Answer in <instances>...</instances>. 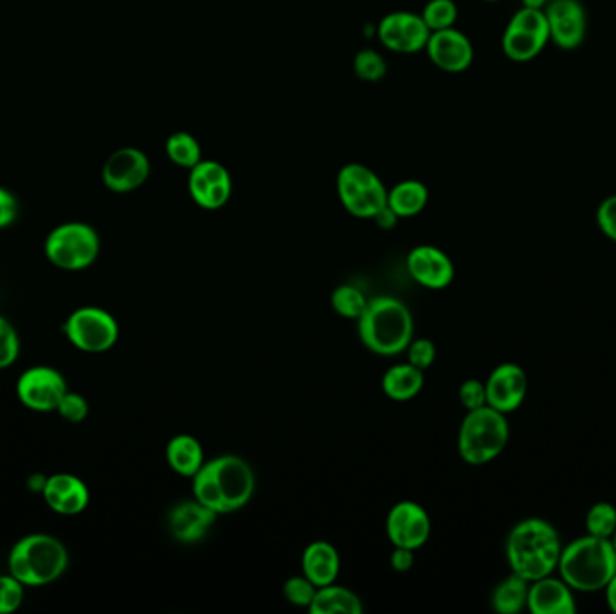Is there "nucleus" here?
<instances>
[{
	"label": "nucleus",
	"mask_w": 616,
	"mask_h": 614,
	"mask_svg": "<svg viewBox=\"0 0 616 614\" xmlns=\"http://www.w3.org/2000/svg\"><path fill=\"white\" fill-rule=\"evenodd\" d=\"M192 480L195 500L218 515L244 509L255 494V471L244 458L235 454L206 461Z\"/></svg>",
	"instance_id": "f257e3e1"
},
{
	"label": "nucleus",
	"mask_w": 616,
	"mask_h": 614,
	"mask_svg": "<svg viewBox=\"0 0 616 614\" xmlns=\"http://www.w3.org/2000/svg\"><path fill=\"white\" fill-rule=\"evenodd\" d=\"M563 552L561 535L546 519L530 518L515 524L506 538V561L512 573L534 582L557 572Z\"/></svg>",
	"instance_id": "f03ea898"
},
{
	"label": "nucleus",
	"mask_w": 616,
	"mask_h": 614,
	"mask_svg": "<svg viewBox=\"0 0 616 614\" xmlns=\"http://www.w3.org/2000/svg\"><path fill=\"white\" fill-rule=\"evenodd\" d=\"M558 575L573 591L597 593L606 590L616 573V552L612 539L593 538L586 533L563 546Z\"/></svg>",
	"instance_id": "7ed1b4c3"
},
{
	"label": "nucleus",
	"mask_w": 616,
	"mask_h": 614,
	"mask_svg": "<svg viewBox=\"0 0 616 614\" xmlns=\"http://www.w3.org/2000/svg\"><path fill=\"white\" fill-rule=\"evenodd\" d=\"M357 321L362 345L377 356H399L413 341L411 310L391 296L370 299L367 310Z\"/></svg>",
	"instance_id": "20e7f679"
},
{
	"label": "nucleus",
	"mask_w": 616,
	"mask_h": 614,
	"mask_svg": "<svg viewBox=\"0 0 616 614\" xmlns=\"http://www.w3.org/2000/svg\"><path fill=\"white\" fill-rule=\"evenodd\" d=\"M8 566L24 586H48L68 570L69 553L53 535L33 533L13 546Z\"/></svg>",
	"instance_id": "39448f33"
},
{
	"label": "nucleus",
	"mask_w": 616,
	"mask_h": 614,
	"mask_svg": "<svg viewBox=\"0 0 616 614\" xmlns=\"http://www.w3.org/2000/svg\"><path fill=\"white\" fill-rule=\"evenodd\" d=\"M511 428L505 413L491 406L468 411L458 432V451L469 465H485L505 451Z\"/></svg>",
	"instance_id": "423d86ee"
},
{
	"label": "nucleus",
	"mask_w": 616,
	"mask_h": 614,
	"mask_svg": "<svg viewBox=\"0 0 616 614\" xmlns=\"http://www.w3.org/2000/svg\"><path fill=\"white\" fill-rule=\"evenodd\" d=\"M100 236L83 222H69L51 231L44 249L49 262L62 270L89 269L100 256Z\"/></svg>",
	"instance_id": "0eeeda50"
},
{
	"label": "nucleus",
	"mask_w": 616,
	"mask_h": 614,
	"mask_svg": "<svg viewBox=\"0 0 616 614\" xmlns=\"http://www.w3.org/2000/svg\"><path fill=\"white\" fill-rule=\"evenodd\" d=\"M63 331L71 345L88 354L111 350L120 337V327L114 316L97 307L74 310L63 325Z\"/></svg>",
	"instance_id": "6e6552de"
},
{
	"label": "nucleus",
	"mask_w": 616,
	"mask_h": 614,
	"mask_svg": "<svg viewBox=\"0 0 616 614\" xmlns=\"http://www.w3.org/2000/svg\"><path fill=\"white\" fill-rule=\"evenodd\" d=\"M68 382L63 375L49 366H34L20 375L17 395L25 408L49 413L57 411L63 397L68 393Z\"/></svg>",
	"instance_id": "1a4fd4ad"
},
{
	"label": "nucleus",
	"mask_w": 616,
	"mask_h": 614,
	"mask_svg": "<svg viewBox=\"0 0 616 614\" xmlns=\"http://www.w3.org/2000/svg\"><path fill=\"white\" fill-rule=\"evenodd\" d=\"M548 20L550 40L557 48L573 51L583 45L587 31V14L578 0H550L544 8Z\"/></svg>",
	"instance_id": "9d476101"
},
{
	"label": "nucleus",
	"mask_w": 616,
	"mask_h": 614,
	"mask_svg": "<svg viewBox=\"0 0 616 614\" xmlns=\"http://www.w3.org/2000/svg\"><path fill=\"white\" fill-rule=\"evenodd\" d=\"M486 406L500 413H514L525 402L528 377L520 365L503 362L496 366L485 382Z\"/></svg>",
	"instance_id": "9b49d317"
},
{
	"label": "nucleus",
	"mask_w": 616,
	"mask_h": 614,
	"mask_svg": "<svg viewBox=\"0 0 616 614\" xmlns=\"http://www.w3.org/2000/svg\"><path fill=\"white\" fill-rule=\"evenodd\" d=\"M386 532L393 546L419 550L428 543L431 519L419 503L400 501L388 514Z\"/></svg>",
	"instance_id": "f8f14e48"
},
{
	"label": "nucleus",
	"mask_w": 616,
	"mask_h": 614,
	"mask_svg": "<svg viewBox=\"0 0 616 614\" xmlns=\"http://www.w3.org/2000/svg\"><path fill=\"white\" fill-rule=\"evenodd\" d=\"M150 175V161L141 150L121 149L106 158L102 178L111 192L129 193L146 183Z\"/></svg>",
	"instance_id": "ddd939ff"
},
{
	"label": "nucleus",
	"mask_w": 616,
	"mask_h": 614,
	"mask_svg": "<svg viewBox=\"0 0 616 614\" xmlns=\"http://www.w3.org/2000/svg\"><path fill=\"white\" fill-rule=\"evenodd\" d=\"M408 270L417 284L433 290L449 287L454 279L453 262L433 245L414 247L408 256Z\"/></svg>",
	"instance_id": "4468645a"
},
{
	"label": "nucleus",
	"mask_w": 616,
	"mask_h": 614,
	"mask_svg": "<svg viewBox=\"0 0 616 614\" xmlns=\"http://www.w3.org/2000/svg\"><path fill=\"white\" fill-rule=\"evenodd\" d=\"M429 58L448 72H462L474 60L471 40L454 28L433 31L428 42Z\"/></svg>",
	"instance_id": "2eb2a0df"
},
{
	"label": "nucleus",
	"mask_w": 616,
	"mask_h": 614,
	"mask_svg": "<svg viewBox=\"0 0 616 614\" xmlns=\"http://www.w3.org/2000/svg\"><path fill=\"white\" fill-rule=\"evenodd\" d=\"M526 610L534 614H575V591L561 576H543L530 582Z\"/></svg>",
	"instance_id": "dca6fc26"
},
{
	"label": "nucleus",
	"mask_w": 616,
	"mask_h": 614,
	"mask_svg": "<svg viewBox=\"0 0 616 614\" xmlns=\"http://www.w3.org/2000/svg\"><path fill=\"white\" fill-rule=\"evenodd\" d=\"M217 518L215 510L198 500L183 501L170 512V532L178 543H198L213 529Z\"/></svg>",
	"instance_id": "f3484780"
},
{
	"label": "nucleus",
	"mask_w": 616,
	"mask_h": 614,
	"mask_svg": "<svg viewBox=\"0 0 616 614\" xmlns=\"http://www.w3.org/2000/svg\"><path fill=\"white\" fill-rule=\"evenodd\" d=\"M301 570L308 581L314 582L316 586H328L338 581L339 572H341V557L332 544L316 541V543L308 544L305 550L304 557H301Z\"/></svg>",
	"instance_id": "a211bd4d"
},
{
	"label": "nucleus",
	"mask_w": 616,
	"mask_h": 614,
	"mask_svg": "<svg viewBox=\"0 0 616 614\" xmlns=\"http://www.w3.org/2000/svg\"><path fill=\"white\" fill-rule=\"evenodd\" d=\"M166 460L172 471L184 478H193L206 463L203 446L192 434H178L172 438L166 447Z\"/></svg>",
	"instance_id": "6ab92c4d"
},
{
	"label": "nucleus",
	"mask_w": 616,
	"mask_h": 614,
	"mask_svg": "<svg viewBox=\"0 0 616 614\" xmlns=\"http://www.w3.org/2000/svg\"><path fill=\"white\" fill-rule=\"evenodd\" d=\"M422 388H424V371L414 368L410 362L391 366L382 377L386 397L396 402H408L414 399Z\"/></svg>",
	"instance_id": "aec40b11"
},
{
	"label": "nucleus",
	"mask_w": 616,
	"mask_h": 614,
	"mask_svg": "<svg viewBox=\"0 0 616 614\" xmlns=\"http://www.w3.org/2000/svg\"><path fill=\"white\" fill-rule=\"evenodd\" d=\"M308 611L312 614H362L365 607L353 591L336 586L333 582L328 586L318 587Z\"/></svg>",
	"instance_id": "412c9836"
},
{
	"label": "nucleus",
	"mask_w": 616,
	"mask_h": 614,
	"mask_svg": "<svg viewBox=\"0 0 616 614\" xmlns=\"http://www.w3.org/2000/svg\"><path fill=\"white\" fill-rule=\"evenodd\" d=\"M530 582L512 573L492 593V610L500 614H517L526 610Z\"/></svg>",
	"instance_id": "4be33fe9"
},
{
	"label": "nucleus",
	"mask_w": 616,
	"mask_h": 614,
	"mask_svg": "<svg viewBox=\"0 0 616 614\" xmlns=\"http://www.w3.org/2000/svg\"><path fill=\"white\" fill-rule=\"evenodd\" d=\"M548 40L543 39L540 34L530 33L526 29L506 25L505 34H503V51L512 62L526 63L534 58L540 57L544 45Z\"/></svg>",
	"instance_id": "5701e85b"
},
{
	"label": "nucleus",
	"mask_w": 616,
	"mask_h": 614,
	"mask_svg": "<svg viewBox=\"0 0 616 614\" xmlns=\"http://www.w3.org/2000/svg\"><path fill=\"white\" fill-rule=\"evenodd\" d=\"M428 187L419 181H404L388 193V206L399 218L419 215L428 204Z\"/></svg>",
	"instance_id": "b1692460"
},
{
	"label": "nucleus",
	"mask_w": 616,
	"mask_h": 614,
	"mask_svg": "<svg viewBox=\"0 0 616 614\" xmlns=\"http://www.w3.org/2000/svg\"><path fill=\"white\" fill-rule=\"evenodd\" d=\"M166 154L172 163L183 168H195L201 163V146L193 135L186 132H175L166 141Z\"/></svg>",
	"instance_id": "393cba45"
},
{
	"label": "nucleus",
	"mask_w": 616,
	"mask_h": 614,
	"mask_svg": "<svg viewBox=\"0 0 616 614\" xmlns=\"http://www.w3.org/2000/svg\"><path fill=\"white\" fill-rule=\"evenodd\" d=\"M586 532L593 538L612 539L616 532L615 504L607 501L593 504L586 514Z\"/></svg>",
	"instance_id": "a878e982"
},
{
	"label": "nucleus",
	"mask_w": 616,
	"mask_h": 614,
	"mask_svg": "<svg viewBox=\"0 0 616 614\" xmlns=\"http://www.w3.org/2000/svg\"><path fill=\"white\" fill-rule=\"evenodd\" d=\"M368 301L370 299L353 285H341L332 294L333 310L347 319H359L367 310Z\"/></svg>",
	"instance_id": "bb28decb"
},
{
	"label": "nucleus",
	"mask_w": 616,
	"mask_h": 614,
	"mask_svg": "<svg viewBox=\"0 0 616 614\" xmlns=\"http://www.w3.org/2000/svg\"><path fill=\"white\" fill-rule=\"evenodd\" d=\"M402 37H404V53H417L420 49L428 48L431 29L425 24L422 14L404 13Z\"/></svg>",
	"instance_id": "cd10ccee"
},
{
	"label": "nucleus",
	"mask_w": 616,
	"mask_h": 614,
	"mask_svg": "<svg viewBox=\"0 0 616 614\" xmlns=\"http://www.w3.org/2000/svg\"><path fill=\"white\" fill-rule=\"evenodd\" d=\"M458 8L453 0H431L424 8L422 19H424L428 28L433 31H442V29L453 28L456 22Z\"/></svg>",
	"instance_id": "c85d7f7f"
},
{
	"label": "nucleus",
	"mask_w": 616,
	"mask_h": 614,
	"mask_svg": "<svg viewBox=\"0 0 616 614\" xmlns=\"http://www.w3.org/2000/svg\"><path fill=\"white\" fill-rule=\"evenodd\" d=\"M89 500H91V495H89L88 485H85L82 480H78L76 483L51 506V510H54V512L60 515L82 514L83 510L88 509Z\"/></svg>",
	"instance_id": "c756f323"
},
{
	"label": "nucleus",
	"mask_w": 616,
	"mask_h": 614,
	"mask_svg": "<svg viewBox=\"0 0 616 614\" xmlns=\"http://www.w3.org/2000/svg\"><path fill=\"white\" fill-rule=\"evenodd\" d=\"M402 22H404V13H391L381 20L379 25V39L382 45L397 51V53H404V37H402Z\"/></svg>",
	"instance_id": "7c9ffc66"
},
{
	"label": "nucleus",
	"mask_w": 616,
	"mask_h": 614,
	"mask_svg": "<svg viewBox=\"0 0 616 614\" xmlns=\"http://www.w3.org/2000/svg\"><path fill=\"white\" fill-rule=\"evenodd\" d=\"M318 593V586L314 582L308 581L307 576H292L285 582L284 595L290 604L296 607H310L314 596Z\"/></svg>",
	"instance_id": "2f4dec72"
},
{
	"label": "nucleus",
	"mask_w": 616,
	"mask_h": 614,
	"mask_svg": "<svg viewBox=\"0 0 616 614\" xmlns=\"http://www.w3.org/2000/svg\"><path fill=\"white\" fill-rule=\"evenodd\" d=\"M24 584L16 576H0V614L16 613L24 601Z\"/></svg>",
	"instance_id": "473e14b6"
},
{
	"label": "nucleus",
	"mask_w": 616,
	"mask_h": 614,
	"mask_svg": "<svg viewBox=\"0 0 616 614\" xmlns=\"http://www.w3.org/2000/svg\"><path fill=\"white\" fill-rule=\"evenodd\" d=\"M357 76L367 82H379L386 74V62L381 54L367 49L356 57Z\"/></svg>",
	"instance_id": "72a5a7b5"
},
{
	"label": "nucleus",
	"mask_w": 616,
	"mask_h": 614,
	"mask_svg": "<svg viewBox=\"0 0 616 614\" xmlns=\"http://www.w3.org/2000/svg\"><path fill=\"white\" fill-rule=\"evenodd\" d=\"M20 342L16 328L4 317H0V370L16 362L19 357Z\"/></svg>",
	"instance_id": "f704fd0d"
},
{
	"label": "nucleus",
	"mask_w": 616,
	"mask_h": 614,
	"mask_svg": "<svg viewBox=\"0 0 616 614\" xmlns=\"http://www.w3.org/2000/svg\"><path fill=\"white\" fill-rule=\"evenodd\" d=\"M405 351H408V362L422 371L431 368L434 359H437V346H434L431 339H417V341H411V345L408 346V350Z\"/></svg>",
	"instance_id": "c9c22d12"
},
{
	"label": "nucleus",
	"mask_w": 616,
	"mask_h": 614,
	"mask_svg": "<svg viewBox=\"0 0 616 614\" xmlns=\"http://www.w3.org/2000/svg\"><path fill=\"white\" fill-rule=\"evenodd\" d=\"M57 411H59L60 417L65 418L69 422H83L89 415V403L82 395L68 391Z\"/></svg>",
	"instance_id": "e433bc0d"
},
{
	"label": "nucleus",
	"mask_w": 616,
	"mask_h": 614,
	"mask_svg": "<svg viewBox=\"0 0 616 614\" xmlns=\"http://www.w3.org/2000/svg\"><path fill=\"white\" fill-rule=\"evenodd\" d=\"M460 402H462L463 408L468 411H474V409L483 408L486 406V389L485 382L478 379H469L460 386Z\"/></svg>",
	"instance_id": "4c0bfd02"
},
{
	"label": "nucleus",
	"mask_w": 616,
	"mask_h": 614,
	"mask_svg": "<svg viewBox=\"0 0 616 614\" xmlns=\"http://www.w3.org/2000/svg\"><path fill=\"white\" fill-rule=\"evenodd\" d=\"M597 226L616 244V195L604 198L597 209Z\"/></svg>",
	"instance_id": "58836bf2"
},
{
	"label": "nucleus",
	"mask_w": 616,
	"mask_h": 614,
	"mask_svg": "<svg viewBox=\"0 0 616 614\" xmlns=\"http://www.w3.org/2000/svg\"><path fill=\"white\" fill-rule=\"evenodd\" d=\"M17 212H19V206H17L16 195L0 186V229L11 226L16 222Z\"/></svg>",
	"instance_id": "ea45409f"
},
{
	"label": "nucleus",
	"mask_w": 616,
	"mask_h": 614,
	"mask_svg": "<svg viewBox=\"0 0 616 614\" xmlns=\"http://www.w3.org/2000/svg\"><path fill=\"white\" fill-rule=\"evenodd\" d=\"M391 567L399 573L410 572L414 564V550L410 548L396 546V552L391 553Z\"/></svg>",
	"instance_id": "a19ab883"
},
{
	"label": "nucleus",
	"mask_w": 616,
	"mask_h": 614,
	"mask_svg": "<svg viewBox=\"0 0 616 614\" xmlns=\"http://www.w3.org/2000/svg\"><path fill=\"white\" fill-rule=\"evenodd\" d=\"M373 221H376L377 226L382 227V229H391V227H396L399 216H397V213L393 212L390 206H386L373 216Z\"/></svg>",
	"instance_id": "79ce46f5"
},
{
	"label": "nucleus",
	"mask_w": 616,
	"mask_h": 614,
	"mask_svg": "<svg viewBox=\"0 0 616 614\" xmlns=\"http://www.w3.org/2000/svg\"><path fill=\"white\" fill-rule=\"evenodd\" d=\"M604 591H606V601L607 605H609V610L616 614V573Z\"/></svg>",
	"instance_id": "37998d69"
},
{
	"label": "nucleus",
	"mask_w": 616,
	"mask_h": 614,
	"mask_svg": "<svg viewBox=\"0 0 616 614\" xmlns=\"http://www.w3.org/2000/svg\"><path fill=\"white\" fill-rule=\"evenodd\" d=\"M45 483H48V478L42 474L31 475L30 481H28V487H30L33 492H44Z\"/></svg>",
	"instance_id": "c03bdc74"
},
{
	"label": "nucleus",
	"mask_w": 616,
	"mask_h": 614,
	"mask_svg": "<svg viewBox=\"0 0 616 614\" xmlns=\"http://www.w3.org/2000/svg\"><path fill=\"white\" fill-rule=\"evenodd\" d=\"M550 0H523V6L534 8V10H544L548 6Z\"/></svg>",
	"instance_id": "a18cd8bd"
},
{
	"label": "nucleus",
	"mask_w": 616,
	"mask_h": 614,
	"mask_svg": "<svg viewBox=\"0 0 616 614\" xmlns=\"http://www.w3.org/2000/svg\"><path fill=\"white\" fill-rule=\"evenodd\" d=\"M612 543H613V548H615V552H616V532L613 533Z\"/></svg>",
	"instance_id": "49530a36"
}]
</instances>
